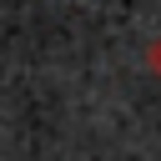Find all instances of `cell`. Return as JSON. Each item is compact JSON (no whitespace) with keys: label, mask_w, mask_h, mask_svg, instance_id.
Returning a JSON list of instances; mask_svg holds the SVG:
<instances>
[{"label":"cell","mask_w":161,"mask_h":161,"mask_svg":"<svg viewBox=\"0 0 161 161\" xmlns=\"http://www.w3.org/2000/svg\"><path fill=\"white\" fill-rule=\"evenodd\" d=\"M146 65H151V75L161 80V35H156V40L146 45Z\"/></svg>","instance_id":"obj_1"}]
</instances>
